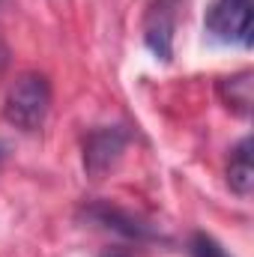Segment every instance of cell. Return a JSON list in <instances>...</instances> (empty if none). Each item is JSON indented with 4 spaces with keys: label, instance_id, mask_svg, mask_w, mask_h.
Returning a JSON list of instances; mask_svg holds the SVG:
<instances>
[{
    "label": "cell",
    "instance_id": "30bf717a",
    "mask_svg": "<svg viewBox=\"0 0 254 257\" xmlns=\"http://www.w3.org/2000/svg\"><path fill=\"white\" fill-rule=\"evenodd\" d=\"M114 257H120V254H114Z\"/></svg>",
    "mask_w": 254,
    "mask_h": 257
},
{
    "label": "cell",
    "instance_id": "277c9868",
    "mask_svg": "<svg viewBox=\"0 0 254 257\" xmlns=\"http://www.w3.org/2000/svg\"><path fill=\"white\" fill-rule=\"evenodd\" d=\"M126 150V132L120 126H102L90 132V138L84 141V171L93 180H102L117 159Z\"/></svg>",
    "mask_w": 254,
    "mask_h": 257
},
{
    "label": "cell",
    "instance_id": "ba28073f",
    "mask_svg": "<svg viewBox=\"0 0 254 257\" xmlns=\"http://www.w3.org/2000/svg\"><path fill=\"white\" fill-rule=\"evenodd\" d=\"M191 257H227V254H224V248H221L212 236L194 233V236H191Z\"/></svg>",
    "mask_w": 254,
    "mask_h": 257
},
{
    "label": "cell",
    "instance_id": "5b68a950",
    "mask_svg": "<svg viewBox=\"0 0 254 257\" xmlns=\"http://www.w3.org/2000/svg\"><path fill=\"white\" fill-rule=\"evenodd\" d=\"M227 186L239 197H248L254 186V165H251V138H242L227 162Z\"/></svg>",
    "mask_w": 254,
    "mask_h": 257
},
{
    "label": "cell",
    "instance_id": "9c48e42d",
    "mask_svg": "<svg viewBox=\"0 0 254 257\" xmlns=\"http://www.w3.org/2000/svg\"><path fill=\"white\" fill-rule=\"evenodd\" d=\"M3 156H6V144H0V162H3Z\"/></svg>",
    "mask_w": 254,
    "mask_h": 257
},
{
    "label": "cell",
    "instance_id": "52a82bcc",
    "mask_svg": "<svg viewBox=\"0 0 254 257\" xmlns=\"http://www.w3.org/2000/svg\"><path fill=\"white\" fill-rule=\"evenodd\" d=\"M90 215H93L96 221H102L105 227L123 230L126 236H147V224H138L135 218L123 215L120 209H111V206H96V209H90Z\"/></svg>",
    "mask_w": 254,
    "mask_h": 257
},
{
    "label": "cell",
    "instance_id": "7a4b0ae2",
    "mask_svg": "<svg viewBox=\"0 0 254 257\" xmlns=\"http://www.w3.org/2000/svg\"><path fill=\"white\" fill-rule=\"evenodd\" d=\"M203 27H206V36L221 45L251 48V0H212L206 6Z\"/></svg>",
    "mask_w": 254,
    "mask_h": 257
},
{
    "label": "cell",
    "instance_id": "3957f363",
    "mask_svg": "<svg viewBox=\"0 0 254 257\" xmlns=\"http://www.w3.org/2000/svg\"><path fill=\"white\" fill-rule=\"evenodd\" d=\"M177 18H180V0H153L144 18V45L165 63L174 57Z\"/></svg>",
    "mask_w": 254,
    "mask_h": 257
},
{
    "label": "cell",
    "instance_id": "6da1fadb",
    "mask_svg": "<svg viewBox=\"0 0 254 257\" xmlns=\"http://www.w3.org/2000/svg\"><path fill=\"white\" fill-rule=\"evenodd\" d=\"M51 108V84L39 72H24L12 81L3 99V117L6 123L21 132H36L42 128Z\"/></svg>",
    "mask_w": 254,
    "mask_h": 257
},
{
    "label": "cell",
    "instance_id": "8992f818",
    "mask_svg": "<svg viewBox=\"0 0 254 257\" xmlns=\"http://www.w3.org/2000/svg\"><path fill=\"white\" fill-rule=\"evenodd\" d=\"M251 72H236V75H227L218 81V96L221 102L239 114V117H248L251 114Z\"/></svg>",
    "mask_w": 254,
    "mask_h": 257
}]
</instances>
